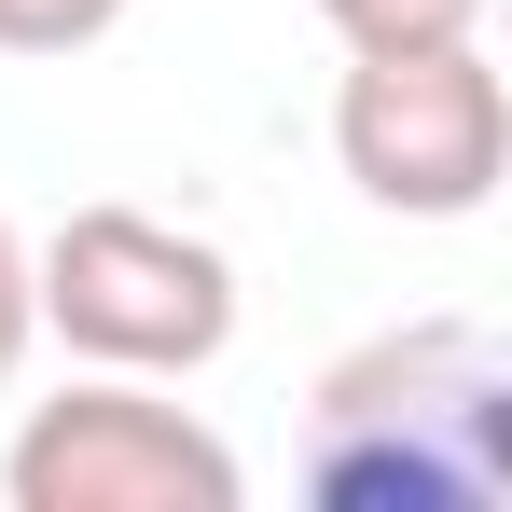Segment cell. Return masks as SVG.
<instances>
[{
	"label": "cell",
	"instance_id": "6da1fadb",
	"mask_svg": "<svg viewBox=\"0 0 512 512\" xmlns=\"http://www.w3.org/2000/svg\"><path fill=\"white\" fill-rule=\"evenodd\" d=\"M319 512H485L512 485V360L471 319L374 333L319 374L305 416Z\"/></svg>",
	"mask_w": 512,
	"mask_h": 512
},
{
	"label": "cell",
	"instance_id": "7a4b0ae2",
	"mask_svg": "<svg viewBox=\"0 0 512 512\" xmlns=\"http://www.w3.org/2000/svg\"><path fill=\"white\" fill-rule=\"evenodd\" d=\"M28 277H42V333H70V360L97 374H208L236 346V263L153 208H70L28 250Z\"/></svg>",
	"mask_w": 512,
	"mask_h": 512
},
{
	"label": "cell",
	"instance_id": "3957f363",
	"mask_svg": "<svg viewBox=\"0 0 512 512\" xmlns=\"http://www.w3.org/2000/svg\"><path fill=\"white\" fill-rule=\"evenodd\" d=\"M333 167L388 222H471L512 167V84L485 42H416V56H346L333 84Z\"/></svg>",
	"mask_w": 512,
	"mask_h": 512
},
{
	"label": "cell",
	"instance_id": "277c9868",
	"mask_svg": "<svg viewBox=\"0 0 512 512\" xmlns=\"http://www.w3.org/2000/svg\"><path fill=\"white\" fill-rule=\"evenodd\" d=\"M14 512H236L250 471L208 416L153 402V374H84L56 402H28L14 457H0Z\"/></svg>",
	"mask_w": 512,
	"mask_h": 512
},
{
	"label": "cell",
	"instance_id": "5b68a950",
	"mask_svg": "<svg viewBox=\"0 0 512 512\" xmlns=\"http://www.w3.org/2000/svg\"><path fill=\"white\" fill-rule=\"evenodd\" d=\"M346 56H416V42H485V0H319Z\"/></svg>",
	"mask_w": 512,
	"mask_h": 512
},
{
	"label": "cell",
	"instance_id": "8992f818",
	"mask_svg": "<svg viewBox=\"0 0 512 512\" xmlns=\"http://www.w3.org/2000/svg\"><path fill=\"white\" fill-rule=\"evenodd\" d=\"M125 14H139V0H0V56H84Z\"/></svg>",
	"mask_w": 512,
	"mask_h": 512
},
{
	"label": "cell",
	"instance_id": "52a82bcc",
	"mask_svg": "<svg viewBox=\"0 0 512 512\" xmlns=\"http://www.w3.org/2000/svg\"><path fill=\"white\" fill-rule=\"evenodd\" d=\"M28 346H42V277H28V236L0 222V388L28 374Z\"/></svg>",
	"mask_w": 512,
	"mask_h": 512
}]
</instances>
